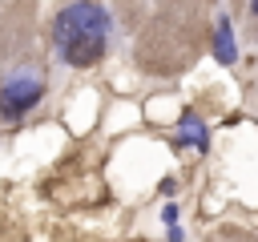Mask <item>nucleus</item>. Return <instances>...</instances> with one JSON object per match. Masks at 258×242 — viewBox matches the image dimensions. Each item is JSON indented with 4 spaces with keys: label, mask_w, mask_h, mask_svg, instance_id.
<instances>
[{
    "label": "nucleus",
    "mask_w": 258,
    "mask_h": 242,
    "mask_svg": "<svg viewBox=\"0 0 258 242\" xmlns=\"http://www.w3.org/2000/svg\"><path fill=\"white\" fill-rule=\"evenodd\" d=\"M214 56L222 65H234L238 60V48H234V28H230V16H218V28H214Z\"/></svg>",
    "instance_id": "4"
},
{
    "label": "nucleus",
    "mask_w": 258,
    "mask_h": 242,
    "mask_svg": "<svg viewBox=\"0 0 258 242\" xmlns=\"http://www.w3.org/2000/svg\"><path fill=\"white\" fill-rule=\"evenodd\" d=\"M40 97H44V77H40L32 65H20V69H12V73L0 81V117H4V121H16V117H24Z\"/></svg>",
    "instance_id": "2"
},
{
    "label": "nucleus",
    "mask_w": 258,
    "mask_h": 242,
    "mask_svg": "<svg viewBox=\"0 0 258 242\" xmlns=\"http://www.w3.org/2000/svg\"><path fill=\"white\" fill-rule=\"evenodd\" d=\"M181 145H194V149H210V129L202 125L198 113H181V125H177V149Z\"/></svg>",
    "instance_id": "3"
},
{
    "label": "nucleus",
    "mask_w": 258,
    "mask_h": 242,
    "mask_svg": "<svg viewBox=\"0 0 258 242\" xmlns=\"http://www.w3.org/2000/svg\"><path fill=\"white\" fill-rule=\"evenodd\" d=\"M52 44L73 69H93L105 56L109 44V12L97 0H77L56 12L52 20Z\"/></svg>",
    "instance_id": "1"
},
{
    "label": "nucleus",
    "mask_w": 258,
    "mask_h": 242,
    "mask_svg": "<svg viewBox=\"0 0 258 242\" xmlns=\"http://www.w3.org/2000/svg\"><path fill=\"white\" fill-rule=\"evenodd\" d=\"M250 12H258V0H250Z\"/></svg>",
    "instance_id": "6"
},
{
    "label": "nucleus",
    "mask_w": 258,
    "mask_h": 242,
    "mask_svg": "<svg viewBox=\"0 0 258 242\" xmlns=\"http://www.w3.org/2000/svg\"><path fill=\"white\" fill-rule=\"evenodd\" d=\"M165 226H169V242H181V226H177V206H165Z\"/></svg>",
    "instance_id": "5"
}]
</instances>
